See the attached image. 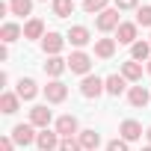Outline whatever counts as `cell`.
<instances>
[{"label": "cell", "mask_w": 151, "mask_h": 151, "mask_svg": "<svg viewBox=\"0 0 151 151\" xmlns=\"http://www.w3.org/2000/svg\"><path fill=\"white\" fill-rule=\"evenodd\" d=\"M68 71H71V74H80V77L92 74V53H86V50H71V53H68Z\"/></svg>", "instance_id": "obj_1"}, {"label": "cell", "mask_w": 151, "mask_h": 151, "mask_svg": "<svg viewBox=\"0 0 151 151\" xmlns=\"http://www.w3.org/2000/svg\"><path fill=\"white\" fill-rule=\"evenodd\" d=\"M104 92H107V86H104V77H98V74H86V77L80 80V95H83V98L95 101V98H101Z\"/></svg>", "instance_id": "obj_2"}, {"label": "cell", "mask_w": 151, "mask_h": 151, "mask_svg": "<svg viewBox=\"0 0 151 151\" xmlns=\"http://www.w3.org/2000/svg\"><path fill=\"white\" fill-rule=\"evenodd\" d=\"M119 24H122V18H119V9H116V6H110V9H104L101 15H95V30H98V33H116Z\"/></svg>", "instance_id": "obj_3"}, {"label": "cell", "mask_w": 151, "mask_h": 151, "mask_svg": "<svg viewBox=\"0 0 151 151\" xmlns=\"http://www.w3.org/2000/svg\"><path fill=\"white\" fill-rule=\"evenodd\" d=\"M39 127H33L30 122H21V124H15L12 127V139H15V145H21V148H27V145H36V139H39V133H36Z\"/></svg>", "instance_id": "obj_4"}, {"label": "cell", "mask_w": 151, "mask_h": 151, "mask_svg": "<svg viewBox=\"0 0 151 151\" xmlns=\"http://www.w3.org/2000/svg\"><path fill=\"white\" fill-rule=\"evenodd\" d=\"M65 42H68V39H65L62 33H56V30H47V33H45V39H42L39 45H42L45 56H59V53H62V47H65Z\"/></svg>", "instance_id": "obj_5"}, {"label": "cell", "mask_w": 151, "mask_h": 151, "mask_svg": "<svg viewBox=\"0 0 151 151\" xmlns=\"http://www.w3.org/2000/svg\"><path fill=\"white\" fill-rule=\"evenodd\" d=\"M53 130H56L62 139H71V136H77V133H80V122H77V116L65 113V116H59V119L53 122Z\"/></svg>", "instance_id": "obj_6"}, {"label": "cell", "mask_w": 151, "mask_h": 151, "mask_svg": "<svg viewBox=\"0 0 151 151\" xmlns=\"http://www.w3.org/2000/svg\"><path fill=\"white\" fill-rule=\"evenodd\" d=\"M65 39H68V45H71L74 50H83V47L92 42V33H89V27H83V24H74V27H68Z\"/></svg>", "instance_id": "obj_7"}, {"label": "cell", "mask_w": 151, "mask_h": 151, "mask_svg": "<svg viewBox=\"0 0 151 151\" xmlns=\"http://www.w3.org/2000/svg\"><path fill=\"white\" fill-rule=\"evenodd\" d=\"M136 36H139V24L136 21H122L119 30H116V42L119 45H136L139 42Z\"/></svg>", "instance_id": "obj_8"}, {"label": "cell", "mask_w": 151, "mask_h": 151, "mask_svg": "<svg viewBox=\"0 0 151 151\" xmlns=\"http://www.w3.org/2000/svg\"><path fill=\"white\" fill-rule=\"evenodd\" d=\"M127 104H130L133 110H145V107L151 104V92H148L145 86H139V83H133V86L127 89Z\"/></svg>", "instance_id": "obj_9"}, {"label": "cell", "mask_w": 151, "mask_h": 151, "mask_svg": "<svg viewBox=\"0 0 151 151\" xmlns=\"http://www.w3.org/2000/svg\"><path fill=\"white\" fill-rule=\"evenodd\" d=\"M50 122H53V110H47V104H36L30 110V124L33 127L45 130V127H50Z\"/></svg>", "instance_id": "obj_10"}, {"label": "cell", "mask_w": 151, "mask_h": 151, "mask_svg": "<svg viewBox=\"0 0 151 151\" xmlns=\"http://www.w3.org/2000/svg\"><path fill=\"white\" fill-rule=\"evenodd\" d=\"M42 92H45L47 104H62V101L68 98V86H65L62 80H47V86H45Z\"/></svg>", "instance_id": "obj_11"}, {"label": "cell", "mask_w": 151, "mask_h": 151, "mask_svg": "<svg viewBox=\"0 0 151 151\" xmlns=\"http://www.w3.org/2000/svg\"><path fill=\"white\" fill-rule=\"evenodd\" d=\"M59 142H62V136H59L56 130H50V127L39 130V139H36L39 151H59Z\"/></svg>", "instance_id": "obj_12"}, {"label": "cell", "mask_w": 151, "mask_h": 151, "mask_svg": "<svg viewBox=\"0 0 151 151\" xmlns=\"http://www.w3.org/2000/svg\"><path fill=\"white\" fill-rule=\"evenodd\" d=\"M119 136H122L124 142H136V139H142V124H139L136 119H124V122L119 124Z\"/></svg>", "instance_id": "obj_13"}, {"label": "cell", "mask_w": 151, "mask_h": 151, "mask_svg": "<svg viewBox=\"0 0 151 151\" xmlns=\"http://www.w3.org/2000/svg\"><path fill=\"white\" fill-rule=\"evenodd\" d=\"M65 71H68V59H62V56H47V62H45V74H47L50 80H59Z\"/></svg>", "instance_id": "obj_14"}, {"label": "cell", "mask_w": 151, "mask_h": 151, "mask_svg": "<svg viewBox=\"0 0 151 151\" xmlns=\"http://www.w3.org/2000/svg\"><path fill=\"white\" fill-rule=\"evenodd\" d=\"M104 86H107V95H113V98H122L127 92V80L122 77V74H110V77H104Z\"/></svg>", "instance_id": "obj_15"}, {"label": "cell", "mask_w": 151, "mask_h": 151, "mask_svg": "<svg viewBox=\"0 0 151 151\" xmlns=\"http://www.w3.org/2000/svg\"><path fill=\"white\" fill-rule=\"evenodd\" d=\"M15 92H18V98H21V101H33V98L39 95V83H36L33 77H21V80H18V86H15Z\"/></svg>", "instance_id": "obj_16"}, {"label": "cell", "mask_w": 151, "mask_h": 151, "mask_svg": "<svg viewBox=\"0 0 151 151\" xmlns=\"http://www.w3.org/2000/svg\"><path fill=\"white\" fill-rule=\"evenodd\" d=\"M122 77L127 80V83H139L142 80V62H136V59H127V62H122Z\"/></svg>", "instance_id": "obj_17"}, {"label": "cell", "mask_w": 151, "mask_h": 151, "mask_svg": "<svg viewBox=\"0 0 151 151\" xmlns=\"http://www.w3.org/2000/svg\"><path fill=\"white\" fill-rule=\"evenodd\" d=\"M18 110H21L18 92H3V95H0V113H3V116H15Z\"/></svg>", "instance_id": "obj_18"}, {"label": "cell", "mask_w": 151, "mask_h": 151, "mask_svg": "<svg viewBox=\"0 0 151 151\" xmlns=\"http://www.w3.org/2000/svg\"><path fill=\"white\" fill-rule=\"evenodd\" d=\"M24 36V27H18L15 21H6L3 27H0V42L3 45H12V42H18Z\"/></svg>", "instance_id": "obj_19"}, {"label": "cell", "mask_w": 151, "mask_h": 151, "mask_svg": "<svg viewBox=\"0 0 151 151\" xmlns=\"http://www.w3.org/2000/svg\"><path fill=\"white\" fill-rule=\"evenodd\" d=\"M116 39H95V56L98 59H113V53H116Z\"/></svg>", "instance_id": "obj_20"}, {"label": "cell", "mask_w": 151, "mask_h": 151, "mask_svg": "<svg viewBox=\"0 0 151 151\" xmlns=\"http://www.w3.org/2000/svg\"><path fill=\"white\" fill-rule=\"evenodd\" d=\"M77 139H80V145H83V151H98V145H101V133L98 130H80L77 133Z\"/></svg>", "instance_id": "obj_21"}, {"label": "cell", "mask_w": 151, "mask_h": 151, "mask_svg": "<svg viewBox=\"0 0 151 151\" xmlns=\"http://www.w3.org/2000/svg\"><path fill=\"white\" fill-rule=\"evenodd\" d=\"M24 39H45V21L42 18H30L27 24H24Z\"/></svg>", "instance_id": "obj_22"}, {"label": "cell", "mask_w": 151, "mask_h": 151, "mask_svg": "<svg viewBox=\"0 0 151 151\" xmlns=\"http://www.w3.org/2000/svg\"><path fill=\"white\" fill-rule=\"evenodd\" d=\"M9 12L30 21V15H33V0H9Z\"/></svg>", "instance_id": "obj_23"}, {"label": "cell", "mask_w": 151, "mask_h": 151, "mask_svg": "<svg viewBox=\"0 0 151 151\" xmlns=\"http://www.w3.org/2000/svg\"><path fill=\"white\" fill-rule=\"evenodd\" d=\"M130 59L148 62V59H151V42H136V45H130Z\"/></svg>", "instance_id": "obj_24"}, {"label": "cell", "mask_w": 151, "mask_h": 151, "mask_svg": "<svg viewBox=\"0 0 151 151\" xmlns=\"http://www.w3.org/2000/svg\"><path fill=\"white\" fill-rule=\"evenodd\" d=\"M50 9L56 18H68V15H74V0H53Z\"/></svg>", "instance_id": "obj_25"}, {"label": "cell", "mask_w": 151, "mask_h": 151, "mask_svg": "<svg viewBox=\"0 0 151 151\" xmlns=\"http://www.w3.org/2000/svg\"><path fill=\"white\" fill-rule=\"evenodd\" d=\"M83 12L86 15H101L104 9H110V0H83Z\"/></svg>", "instance_id": "obj_26"}, {"label": "cell", "mask_w": 151, "mask_h": 151, "mask_svg": "<svg viewBox=\"0 0 151 151\" xmlns=\"http://www.w3.org/2000/svg\"><path fill=\"white\" fill-rule=\"evenodd\" d=\"M136 24L151 30V6H139V9H136Z\"/></svg>", "instance_id": "obj_27"}, {"label": "cell", "mask_w": 151, "mask_h": 151, "mask_svg": "<svg viewBox=\"0 0 151 151\" xmlns=\"http://www.w3.org/2000/svg\"><path fill=\"white\" fill-rule=\"evenodd\" d=\"M59 151H83V145H80L77 136H71V139H62L59 142Z\"/></svg>", "instance_id": "obj_28"}, {"label": "cell", "mask_w": 151, "mask_h": 151, "mask_svg": "<svg viewBox=\"0 0 151 151\" xmlns=\"http://www.w3.org/2000/svg\"><path fill=\"white\" fill-rule=\"evenodd\" d=\"M119 12H130V9H139V0H116L113 3Z\"/></svg>", "instance_id": "obj_29"}, {"label": "cell", "mask_w": 151, "mask_h": 151, "mask_svg": "<svg viewBox=\"0 0 151 151\" xmlns=\"http://www.w3.org/2000/svg\"><path fill=\"white\" fill-rule=\"evenodd\" d=\"M127 145H130V142H124V139L119 136V139H110V142H107V151H130Z\"/></svg>", "instance_id": "obj_30"}, {"label": "cell", "mask_w": 151, "mask_h": 151, "mask_svg": "<svg viewBox=\"0 0 151 151\" xmlns=\"http://www.w3.org/2000/svg\"><path fill=\"white\" fill-rule=\"evenodd\" d=\"M0 151H15V139L12 136H0Z\"/></svg>", "instance_id": "obj_31"}, {"label": "cell", "mask_w": 151, "mask_h": 151, "mask_svg": "<svg viewBox=\"0 0 151 151\" xmlns=\"http://www.w3.org/2000/svg\"><path fill=\"white\" fill-rule=\"evenodd\" d=\"M9 59V45H0V62Z\"/></svg>", "instance_id": "obj_32"}, {"label": "cell", "mask_w": 151, "mask_h": 151, "mask_svg": "<svg viewBox=\"0 0 151 151\" xmlns=\"http://www.w3.org/2000/svg\"><path fill=\"white\" fill-rule=\"evenodd\" d=\"M145 139H148V145H151V127H148V130H145Z\"/></svg>", "instance_id": "obj_33"}, {"label": "cell", "mask_w": 151, "mask_h": 151, "mask_svg": "<svg viewBox=\"0 0 151 151\" xmlns=\"http://www.w3.org/2000/svg\"><path fill=\"white\" fill-rule=\"evenodd\" d=\"M145 71H148V74H151V59H148V65H145Z\"/></svg>", "instance_id": "obj_34"}, {"label": "cell", "mask_w": 151, "mask_h": 151, "mask_svg": "<svg viewBox=\"0 0 151 151\" xmlns=\"http://www.w3.org/2000/svg\"><path fill=\"white\" fill-rule=\"evenodd\" d=\"M142 151H151V145H145V148H142Z\"/></svg>", "instance_id": "obj_35"}, {"label": "cell", "mask_w": 151, "mask_h": 151, "mask_svg": "<svg viewBox=\"0 0 151 151\" xmlns=\"http://www.w3.org/2000/svg\"><path fill=\"white\" fill-rule=\"evenodd\" d=\"M45 3H47V0H45ZM50 3H53V0H50Z\"/></svg>", "instance_id": "obj_36"}, {"label": "cell", "mask_w": 151, "mask_h": 151, "mask_svg": "<svg viewBox=\"0 0 151 151\" xmlns=\"http://www.w3.org/2000/svg\"><path fill=\"white\" fill-rule=\"evenodd\" d=\"M148 42H151V39H148Z\"/></svg>", "instance_id": "obj_37"}]
</instances>
